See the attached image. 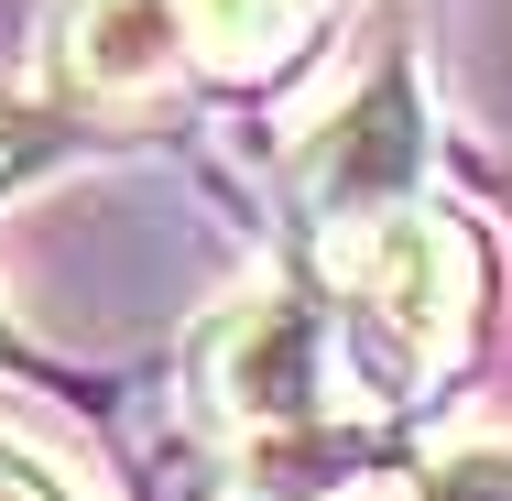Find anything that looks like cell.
<instances>
[{
	"label": "cell",
	"instance_id": "cell-1",
	"mask_svg": "<svg viewBox=\"0 0 512 501\" xmlns=\"http://www.w3.org/2000/svg\"><path fill=\"white\" fill-rule=\"evenodd\" d=\"M327 284L349 305L338 316V360H360V382L382 403H414V393H436L447 360L469 349V327L491 305V251H480V229L458 207L414 197L382 229H360L327 262Z\"/></svg>",
	"mask_w": 512,
	"mask_h": 501
},
{
	"label": "cell",
	"instance_id": "cell-2",
	"mask_svg": "<svg viewBox=\"0 0 512 501\" xmlns=\"http://www.w3.org/2000/svg\"><path fill=\"white\" fill-rule=\"evenodd\" d=\"M186 393L207 425L273 436V425H316L338 393V316L306 284H251L240 305H218L186 349Z\"/></svg>",
	"mask_w": 512,
	"mask_h": 501
},
{
	"label": "cell",
	"instance_id": "cell-3",
	"mask_svg": "<svg viewBox=\"0 0 512 501\" xmlns=\"http://www.w3.org/2000/svg\"><path fill=\"white\" fill-rule=\"evenodd\" d=\"M414 197H425V77L393 55V66H371L349 99L327 109V131L295 153V218L338 262L360 229H382Z\"/></svg>",
	"mask_w": 512,
	"mask_h": 501
},
{
	"label": "cell",
	"instance_id": "cell-4",
	"mask_svg": "<svg viewBox=\"0 0 512 501\" xmlns=\"http://www.w3.org/2000/svg\"><path fill=\"white\" fill-rule=\"evenodd\" d=\"M55 77L66 99H153L197 77L186 0H55Z\"/></svg>",
	"mask_w": 512,
	"mask_h": 501
},
{
	"label": "cell",
	"instance_id": "cell-5",
	"mask_svg": "<svg viewBox=\"0 0 512 501\" xmlns=\"http://www.w3.org/2000/svg\"><path fill=\"white\" fill-rule=\"evenodd\" d=\"M306 22H316V0H186L197 66H218V77H273L306 44Z\"/></svg>",
	"mask_w": 512,
	"mask_h": 501
},
{
	"label": "cell",
	"instance_id": "cell-6",
	"mask_svg": "<svg viewBox=\"0 0 512 501\" xmlns=\"http://www.w3.org/2000/svg\"><path fill=\"white\" fill-rule=\"evenodd\" d=\"M414 501H512V447L502 436H469V447L425 458L414 469Z\"/></svg>",
	"mask_w": 512,
	"mask_h": 501
},
{
	"label": "cell",
	"instance_id": "cell-7",
	"mask_svg": "<svg viewBox=\"0 0 512 501\" xmlns=\"http://www.w3.org/2000/svg\"><path fill=\"white\" fill-rule=\"evenodd\" d=\"M44 164V120H0V197H22Z\"/></svg>",
	"mask_w": 512,
	"mask_h": 501
},
{
	"label": "cell",
	"instance_id": "cell-8",
	"mask_svg": "<svg viewBox=\"0 0 512 501\" xmlns=\"http://www.w3.org/2000/svg\"><path fill=\"white\" fill-rule=\"evenodd\" d=\"M0 501H66V480H55V469H33V458L0 436Z\"/></svg>",
	"mask_w": 512,
	"mask_h": 501
},
{
	"label": "cell",
	"instance_id": "cell-9",
	"mask_svg": "<svg viewBox=\"0 0 512 501\" xmlns=\"http://www.w3.org/2000/svg\"><path fill=\"white\" fill-rule=\"evenodd\" d=\"M0 349H11V327H0Z\"/></svg>",
	"mask_w": 512,
	"mask_h": 501
}]
</instances>
